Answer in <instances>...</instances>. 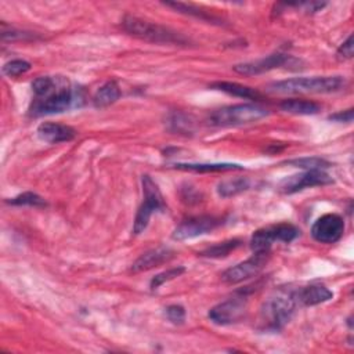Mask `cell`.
Segmentation results:
<instances>
[{"label":"cell","mask_w":354,"mask_h":354,"mask_svg":"<svg viewBox=\"0 0 354 354\" xmlns=\"http://www.w3.org/2000/svg\"><path fill=\"white\" fill-rule=\"evenodd\" d=\"M267 259H268V253L254 252L253 256H250L245 261H241V263L227 268L221 274V279L225 283L234 285V283L243 282L252 277H256L264 268Z\"/></svg>","instance_id":"9"},{"label":"cell","mask_w":354,"mask_h":354,"mask_svg":"<svg viewBox=\"0 0 354 354\" xmlns=\"http://www.w3.org/2000/svg\"><path fill=\"white\" fill-rule=\"evenodd\" d=\"M120 94L122 93L118 83L115 80H109L95 91L93 97V102L97 108H104L116 102L120 98Z\"/></svg>","instance_id":"19"},{"label":"cell","mask_w":354,"mask_h":354,"mask_svg":"<svg viewBox=\"0 0 354 354\" xmlns=\"http://www.w3.org/2000/svg\"><path fill=\"white\" fill-rule=\"evenodd\" d=\"M289 59H290V57L288 54L274 53V54H270V55L256 59V61L236 64L232 66V69L239 75L253 76V75H260V73L281 68V66L286 65L289 62Z\"/></svg>","instance_id":"13"},{"label":"cell","mask_w":354,"mask_h":354,"mask_svg":"<svg viewBox=\"0 0 354 354\" xmlns=\"http://www.w3.org/2000/svg\"><path fill=\"white\" fill-rule=\"evenodd\" d=\"M141 183H142L144 199L137 210V214H136V218L133 223V234L134 235L144 232V230L148 227L151 216L155 212H158V210L163 212L166 209L163 196H162L156 183L148 174L142 176Z\"/></svg>","instance_id":"6"},{"label":"cell","mask_w":354,"mask_h":354,"mask_svg":"<svg viewBox=\"0 0 354 354\" xmlns=\"http://www.w3.org/2000/svg\"><path fill=\"white\" fill-rule=\"evenodd\" d=\"M75 98V90L69 84L68 79L55 77V83L48 93H46L41 97H35L33 104L30 106V113L33 116H40L64 112L73 106L76 101Z\"/></svg>","instance_id":"4"},{"label":"cell","mask_w":354,"mask_h":354,"mask_svg":"<svg viewBox=\"0 0 354 354\" xmlns=\"http://www.w3.org/2000/svg\"><path fill=\"white\" fill-rule=\"evenodd\" d=\"M250 183L248 178L243 177H236V178H230V180H223L218 185H217V192L220 196L223 198H228V196H234L239 192H243L249 188Z\"/></svg>","instance_id":"21"},{"label":"cell","mask_w":354,"mask_h":354,"mask_svg":"<svg viewBox=\"0 0 354 354\" xmlns=\"http://www.w3.org/2000/svg\"><path fill=\"white\" fill-rule=\"evenodd\" d=\"M246 314L245 296L230 297L209 310V319L216 325H231L239 322Z\"/></svg>","instance_id":"10"},{"label":"cell","mask_w":354,"mask_h":354,"mask_svg":"<svg viewBox=\"0 0 354 354\" xmlns=\"http://www.w3.org/2000/svg\"><path fill=\"white\" fill-rule=\"evenodd\" d=\"M7 203L14 205V206H33V207L46 206V201L40 195H37L35 192H30V191L24 192V194H21V195H18L12 199H8Z\"/></svg>","instance_id":"25"},{"label":"cell","mask_w":354,"mask_h":354,"mask_svg":"<svg viewBox=\"0 0 354 354\" xmlns=\"http://www.w3.org/2000/svg\"><path fill=\"white\" fill-rule=\"evenodd\" d=\"M1 37L3 40H22V39H32L35 36H32V33H26V32H21V30H15V29H10V32L7 30H1Z\"/></svg>","instance_id":"30"},{"label":"cell","mask_w":354,"mask_h":354,"mask_svg":"<svg viewBox=\"0 0 354 354\" xmlns=\"http://www.w3.org/2000/svg\"><path fill=\"white\" fill-rule=\"evenodd\" d=\"M174 169L195 171V173H212V171H231V170H242L243 166L236 163H176Z\"/></svg>","instance_id":"18"},{"label":"cell","mask_w":354,"mask_h":354,"mask_svg":"<svg viewBox=\"0 0 354 354\" xmlns=\"http://www.w3.org/2000/svg\"><path fill=\"white\" fill-rule=\"evenodd\" d=\"M353 51H354V47H353V36L350 35L347 39H346V41H343L342 44H340V47L337 48V57L340 58V59H348V58H351L353 57Z\"/></svg>","instance_id":"29"},{"label":"cell","mask_w":354,"mask_h":354,"mask_svg":"<svg viewBox=\"0 0 354 354\" xmlns=\"http://www.w3.org/2000/svg\"><path fill=\"white\" fill-rule=\"evenodd\" d=\"M224 223V218L214 217V216H195L189 217L184 221H181L176 230L173 231L171 236L176 241H185L192 239L205 234H209L210 231L216 230Z\"/></svg>","instance_id":"8"},{"label":"cell","mask_w":354,"mask_h":354,"mask_svg":"<svg viewBox=\"0 0 354 354\" xmlns=\"http://www.w3.org/2000/svg\"><path fill=\"white\" fill-rule=\"evenodd\" d=\"M37 136L48 144H59L71 141L76 137V130L68 124L44 122L37 127Z\"/></svg>","instance_id":"15"},{"label":"cell","mask_w":354,"mask_h":354,"mask_svg":"<svg viewBox=\"0 0 354 354\" xmlns=\"http://www.w3.org/2000/svg\"><path fill=\"white\" fill-rule=\"evenodd\" d=\"M281 109L293 115H315L321 111V105L310 100L290 98L281 102Z\"/></svg>","instance_id":"20"},{"label":"cell","mask_w":354,"mask_h":354,"mask_svg":"<svg viewBox=\"0 0 354 354\" xmlns=\"http://www.w3.org/2000/svg\"><path fill=\"white\" fill-rule=\"evenodd\" d=\"M297 227L290 223H279L259 228L253 232L250 238V248L253 252H264L268 253L270 248L274 242H285L289 243L295 241L299 235Z\"/></svg>","instance_id":"7"},{"label":"cell","mask_w":354,"mask_h":354,"mask_svg":"<svg viewBox=\"0 0 354 354\" xmlns=\"http://www.w3.org/2000/svg\"><path fill=\"white\" fill-rule=\"evenodd\" d=\"M333 184V178L326 174L324 170H306L301 174L290 176L281 181L279 184V191L282 194H295L299 192L304 188H311V187H324Z\"/></svg>","instance_id":"12"},{"label":"cell","mask_w":354,"mask_h":354,"mask_svg":"<svg viewBox=\"0 0 354 354\" xmlns=\"http://www.w3.org/2000/svg\"><path fill=\"white\" fill-rule=\"evenodd\" d=\"M209 87L213 90L223 91L228 95L241 97V98H246V100H261L263 98V95L257 90H254L249 86L235 83V82H214Z\"/></svg>","instance_id":"17"},{"label":"cell","mask_w":354,"mask_h":354,"mask_svg":"<svg viewBox=\"0 0 354 354\" xmlns=\"http://www.w3.org/2000/svg\"><path fill=\"white\" fill-rule=\"evenodd\" d=\"M166 317L170 322L181 325L185 321V310L180 304H170L166 307Z\"/></svg>","instance_id":"28"},{"label":"cell","mask_w":354,"mask_h":354,"mask_svg":"<svg viewBox=\"0 0 354 354\" xmlns=\"http://www.w3.org/2000/svg\"><path fill=\"white\" fill-rule=\"evenodd\" d=\"M295 296L299 303V307L317 306L330 300L333 297V292L329 290L325 285L310 283V285L295 288Z\"/></svg>","instance_id":"14"},{"label":"cell","mask_w":354,"mask_h":354,"mask_svg":"<svg viewBox=\"0 0 354 354\" xmlns=\"http://www.w3.org/2000/svg\"><path fill=\"white\" fill-rule=\"evenodd\" d=\"M122 26L127 33L147 41L174 46H185L188 43V39L181 33L134 15H126L122 21Z\"/></svg>","instance_id":"3"},{"label":"cell","mask_w":354,"mask_h":354,"mask_svg":"<svg viewBox=\"0 0 354 354\" xmlns=\"http://www.w3.org/2000/svg\"><path fill=\"white\" fill-rule=\"evenodd\" d=\"M344 232V220L340 214L326 213L318 217L311 227V236L321 243H335Z\"/></svg>","instance_id":"11"},{"label":"cell","mask_w":354,"mask_h":354,"mask_svg":"<svg viewBox=\"0 0 354 354\" xmlns=\"http://www.w3.org/2000/svg\"><path fill=\"white\" fill-rule=\"evenodd\" d=\"M344 79L342 76H311L292 77L268 84V91L279 94H324L342 88Z\"/></svg>","instance_id":"2"},{"label":"cell","mask_w":354,"mask_h":354,"mask_svg":"<svg viewBox=\"0 0 354 354\" xmlns=\"http://www.w3.org/2000/svg\"><path fill=\"white\" fill-rule=\"evenodd\" d=\"M184 271H185L184 267L169 268V270H166V271H163V272L155 275V277L151 279V282H149V288H151L152 290H155V289H158L160 285H163L165 282H167V281H170V279H174L176 277H180Z\"/></svg>","instance_id":"27"},{"label":"cell","mask_w":354,"mask_h":354,"mask_svg":"<svg viewBox=\"0 0 354 354\" xmlns=\"http://www.w3.org/2000/svg\"><path fill=\"white\" fill-rule=\"evenodd\" d=\"M268 109L257 104H235L213 111L207 118V123L216 127H235L257 122L268 116Z\"/></svg>","instance_id":"5"},{"label":"cell","mask_w":354,"mask_h":354,"mask_svg":"<svg viewBox=\"0 0 354 354\" xmlns=\"http://www.w3.org/2000/svg\"><path fill=\"white\" fill-rule=\"evenodd\" d=\"M174 256V252L166 246H159L155 249H151L145 253H142L133 264H131V271L133 272H140V271H147L149 268H153L156 266H160L166 261H169Z\"/></svg>","instance_id":"16"},{"label":"cell","mask_w":354,"mask_h":354,"mask_svg":"<svg viewBox=\"0 0 354 354\" xmlns=\"http://www.w3.org/2000/svg\"><path fill=\"white\" fill-rule=\"evenodd\" d=\"M165 6L167 7H171L174 10H177L178 12H183V14H188V15H194L196 18H201V19H207V21H220L218 18L213 17V15H209L206 14V11H202L199 7L196 6H192V4H187V3H180V1H167L165 3Z\"/></svg>","instance_id":"24"},{"label":"cell","mask_w":354,"mask_h":354,"mask_svg":"<svg viewBox=\"0 0 354 354\" xmlns=\"http://www.w3.org/2000/svg\"><path fill=\"white\" fill-rule=\"evenodd\" d=\"M299 303L295 296V288L279 289L268 297L260 308V328L263 330H281L293 317Z\"/></svg>","instance_id":"1"},{"label":"cell","mask_w":354,"mask_h":354,"mask_svg":"<svg viewBox=\"0 0 354 354\" xmlns=\"http://www.w3.org/2000/svg\"><path fill=\"white\" fill-rule=\"evenodd\" d=\"M242 243L241 239H228V241H224V242H218L205 250H202L199 253V256H203V257H225L228 256L232 250H235L236 248H239Z\"/></svg>","instance_id":"23"},{"label":"cell","mask_w":354,"mask_h":354,"mask_svg":"<svg viewBox=\"0 0 354 354\" xmlns=\"http://www.w3.org/2000/svg\"><path fill=\"white\" fill-rule=\"evenodd\" d=\"M330 120H335V122H346V123H350L353 122V108L350 109H346V111H340L337 113H333L329 116Z\"/></svg>","instance_id":"31"},{"label":"cell","mask_w":354,"mask_h":354,"mask_svg":"<svg viewBox=\"0 0 354 354\" xmlns=\"http://www.w3.org/2000/svg\"><path fill=\"white\" fill-rule=\"evenodd\" d=\"M283 165H289V166L299 167V169H303V170H325V169L332 166L326 159H322V158H318V156L295 158V159L285 160Z\"/></svg>","instance_id":"22"},{"label":"cell","mask_w":354,"mask_h":354,"mask_svg":"<svg viewBox=\"0 0 354 354\" xmlns=\"http://www.w3.org/2000/svg\"><path fill=\"white\" fill-rule=\"evenodd\" d=\"M30 62L25 59H11L3 65V73L8 77H17L26 73L30 69Z\"/></svg>","instance_id":"26"}]
</instances>
